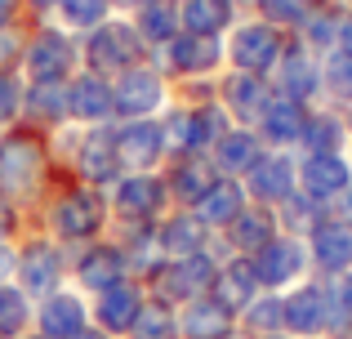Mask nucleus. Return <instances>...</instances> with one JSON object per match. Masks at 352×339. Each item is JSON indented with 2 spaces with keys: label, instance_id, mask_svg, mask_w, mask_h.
I'll use <instances>...</instances> for the list:
<instances>
[{
  "label": "nucleus",
  "instance_id": "nucleus-24",
  "mask_svg": "<svg viewBox=\"0 0 352 339\" xmlns=\"http://www.w3.org/2000/svg\"><path fill=\"white\" fill-rule=\"evenodd\" d=\"M308 112H312L308 103L272 94L267 107H263V116H258V125H254V134L263 139V148H272V152H299V139H303V130H308Z\"/></svg>",
  "mask_w": 352,
  "mask_h": 339
},
{
  "label": "nucleus",
  "instance_id": "nucleus-52",
  "mask_svg": "<svg viewBox=\"0 0 352 339\" xmlns=\"http://www.w3.org/2000/svg\"><path fill=\"white\" fill-rule=\"evenodd\" d=\"M330 215H335V219H344V223H352V188H348L339 201H330Z\"/></svg>",
  "mask_w": 352,
  "mask_h": 339
},
{
  "label": "nucleus",
  "instance_id": "nucleus-61",
  "mask_svg": "<svg viewBox=\"0 0 352 339\" xmlns=\"http://www.w3.org/2000/svg\"><path fill=\"white\" fill-rule=\"evenodd\" d=\"M321 339H326V335H321Z\"/></svg>",
  "mask_w": 352,
  "mask_h": 339
},
{
  "label": "nucleus",
  "instance_id": "nucleus-27",
  "mask_svg": "<svg viewBox=\"0 0 352 339\" xmlns=\"http://www.w3.org/2000/svg\"><path fill=\"white\" fill-rule=\"evenodd\" d=\"M67 112H72V125H107V121H116L112 80L80 67L76 76L67 80Z\"/></svg>",
  "mask_w": 352,
  "mask_h": 339
},
{
  "label": "nucleus",
  "instance_id": "nucleus-48",
  "mask_svg": "<svg viewBox=\"0 0 352 339\" xmlns=\"http://www.w3.org/2000/svg\"><path fill=\"white\" fill-rule=\"evenodd\" d=\"M18 277V241H0V286H14Z\"/></svg>",
  "mask_w": 352,
  "mask_h": 339
},
{
  "label": "nucleus",
  "instance_id": "nucleus-41",
  "mask_svg": "<svg viewBox=\"0 0 352 339\" xmlns=\"http://www.w3.org/2000/svg\"><path fill=\"white\" fill-rule=\"evenodd\" d=\"M112 14H116L112 0H63L54 23H63L72 36H85V32H94V27H103Z\"/></svg>",
  "mask_w": 352,
  "mask_h": 339
},
{
  "label": "nucleus",
  "instance_id": "nucleus-9",
  "mask_svg": "<svg viewBox=\"0 0 352 339\" xmlns=\"http://www.w3.org/2000/svg\"><path fill=\"white\" fill-rule=\"evenodd\" d=\"M285 45H290V32L263 23V18L245 14L232 32L223 36V50H228V67L232 72H250V76H272V67L281 63Z\"/></svg>",
  "mask_w": 352,
  "mask_h": 339
},
{
  "label": "nucleus",
  "instance_id": "nucleus-29",
  "mask_svg": "<svg viewBox=\"0 0 352 339\" xmlns=\"http://www.w3.org/2000/svg\"><path fill=\"white\" fill-rule=\"evenodd\" d=\"M18 125H32L41 134H58L72 125L67 112V85H36L27 80V94H23V121Z\"/></svg>",
  "mask_w": 352,
  "mask_h": 339
},
{
  "label": "nucleus",
  "instance_id": "nucleus-30",
  "mask_svg": "<svg viewBox=\"0 0 352 339\" xmlns=\"http://www.w3.org/2000/svg\"><path fill=\"white\" fill-rule=\"evenodd\" d=\"M258 290H263V286H258V277H254V263L241 259V254H228V259L219 263V272H214L210 299H219L228 313H236V317H241L250 304H254Z\"/></svg>",
  "mask_w": 352,
  "mask_h": 339
},
{
  "label": "nucleus",
  "instance_id": "nucleus-51",
  "mask_svg": "<svg viewBox=\"0 0 352 339\" xmlns=\"http://www.w3.org/2000/svg\"><path fill=\"white\" fill-rule=\"evenodd\" d=\"M335 50L352 54V5H344V14H339V45H335Z\"/></svg>",
  "mask_w": 352,
  "mask_h": 339
},
{
  "label": "nucleus",
  "instance_id": "nucleus-31",
  "mask_svg": "<svg viewBox=\"0 0 352 339\" xmlns=\"http://www.w3.org/2000/svg\"><path fill=\"white\" fill-rule=\"evenodd\" d=\"M107 237H116L120 250H125V263H129V277L147 281L156 268L165 263V250H161V237H156V223H120V228H107Z\"/></svg>",
  "mask_w": 352,
  "mask_h": 339
},
{
  "label": "nucleus",
  "instance_id": "nucleus-3",
  "mask_svg": "<svg viewBox=\"0 0 352 339\" xmlns=\"http://www.w3.org/2000/svg\"><path fill=\"white\" fill-rule=\"evenodd\" d=\"M170 157H210L219 139L232 130V116L219 98H170L161 112Z\"/></svg>",
  "mask_w": 352,
  "mask_h": 339
},
{
  "label": "nucleus",
  "instance_id": "nucleus-28",
  "mask_svg": "<svg viewBox=\"0 0 352 339\" xmlns=\"http://www.w3.org/2000/svg\"><path fill=\"white\" fill-rule=\"evenodd\" d=\"M165 259H192V254H206L214 245V232L206 228V219L197 210H165V219L156 223Z\"/></svg>",
  "mask_w": 352,
  "mask_h": 339
},
{
  "label": "nucleus",
  "instance_id": "nucleus-20",
  "mask_svg": "<svg viewBox=\"0 0 352 339\" xmlns=\"http://www.w3.org/2000/svg\"><path fill=\"white\" fill-rule=\"evenodd\" d=\"M276 232H281V223H276V210H272V206H254V201H250V206L241 210L232 223H228L223 232L214 237V250L223 254V259H228V254L250 259V254H258Z\"/></svg>",
  "mask_w": 352,
  "mask_h": 339
},
{
  "label": "nucleus",
  "instance_id": "nucleus-19",
  "mask_svg": "<svg viewBox=\"0 0 352 339\" xmlns=\"http://www.w3.org/2000/svg\"><path fill=\"white\" fill-rule=\"evenodd\" d=\"M245 192L254 206H281V201H290L294 192H299V152H263V161H258L254 170L245 174Z\"/></svg>",
  "mask_w": 352,
  "mask_h": 339
},
{
  "label": "nucleus",
  "instance_id": "nucleus-45",
  "mask_svg": "<svg viewBox=\"0 0 352 339\" xmlns=\"http://www.w3.org/2000/svg\"><path fill=\"white\" fill-rule=\"evenodd\" d=\"M36 18L0 27V72H23V54H27V36H32Z\"/></svg>",
  "mask_w": 352,
  "mask_h": 339
},
{
  "label": "nucleus",
  "instance_id": "nucleus-18",
  "mask_svg": "<svg viewBox=\"0 0 352 339\" xmlns=\"http://www.w3.org/2000/svg\"><path fill=\"white\" fill-rule=\"evenodd\" d=\"M143 304H147V286L138 277H125V281H116L112 290H103V295L89 299V322H94L103 335L125 339L129 331H134Z\"/></svg>",
  "mask_w": 352,
  "mask_h": 339
},
{
  "label": "nucleus",
  "instance_id": "nucleus-59",
  "mask_svg": "<svg viewBox=\"0 0 352 339\" xmlns=\"http://www.w3.org/2000/svg\"><path fill=\"white\" fill-rule=\"evenodd\" d=\"M348 161H352V152H348Z\"/></svg>",
  "mask_w": 352,
  "mask_h": 339
},
{
  "label": "nucleus",
  "instance_id": "nucleus-33",
  "mask_svg": "<svg viewBox=\"0 0 352 339\" xmlns=\"http://www.w3.org/2000/svg\"><path fill=\"white\" fill-rule=\"evenodd\" d=\"M183 9V32L192 36H214V41H223L228 32L241 23V0H179Z\"/></svg>",
  "mask_w": 352,
  "mask_h": 339
},
{
  "label": "nucleus",
  "instance_id": "nucleus-6",
  "mask_svg": "<svg viewBox=\"0 0 352 339\" xmlns=\"http://www.w3.org/2000/svg\"><path fill=\"white\" fill-rule=\"evenodd\" d=\"M18 290H27V295L41 304L45 295H54V290L72 286V250L63 241H54L50 232H27L23 241H18V277H14Z\"/></svg>",
  "mask_w": 352,
  "mask_h": 339
},
{
  "label": "nucleus",
  "instance_id": "nucleus-4",
  "mask_svg": "<svg viewBox=\"0 0 352 339\" xmlns=\"http://www.w3.org/2000/svg\"><path fill=\"white\" fill-rule=\"evenodd\" d=\"M76 72H80V36H72L54 18L32 23L27 54H23V76L36 80V85H67Z\"/></svg>",
  "mask_w": 352,
  "mask_h": 339
},
{
  "label": "nucleus",
  "instance_id": "nucleus-39",
  "mask_svg": "<svg viewBox=\"0 0 352 339\" xmlns=\"http://www.w3.org/2000/svg\"><path fill=\"white\" fill-rule=\"evenodd\" d=\"M236 326L245 331L250 339H263V335H281L285 331V304L276 290H258L254 304L236 317Z\"/></svg>",
  "mask_w": 352,
  "mask_h": 339
},
{
  "label": "nucleus",
  "instance_id": "nucleus-53",
  "mask_svg": "<svg viewBox=\"0 0 352 339\" xmlns=\"http://www.w3.org/2000/svg\"><path fill=\"white\" fill-rule=\"evenodd\" d=\"M138 5H143V0H112V9H116V14H125V18H129V14H134V9H138Z\"/></svg>",
  "mask_w": 352,
  "mask_h": 339
},
{
  "label": "nucleus",
  "instance_id": "nucleus-22",
  "mask_svg": "<svg viewBox=\"0 0 352 339\" xmlns=\"http://www.w3.org/2000/svg\"><path fill=\"white\" fill-rule=\"evenodd\" d=\"M267 98H272V80L267 76H250V72H232V67L219 76V103L232 116V125L254 130L263 107H267Z\"/></svg>",
  "mask_w": 352,
  "mask_h": 339
},
{
  "label": "nucleus",
  "instance_id": "nucleus-55",
  "mask_svg": "<svg viewBox=\"0 0 352 339\" xmlns=\"http://www.w3.org/2000/svg\"><path fill=\"white\" fill-rule=\"evenodd\" d=\"M344 121H348V134H352V103L344 107Z\"/></svg>",
  "mask_w": 352,
  "mask_h": 339
},
{
  "label": "nucleus",
  "instance_id": "nucleus-37",
  "mask_svg": "<svg viewBox=\"0 0 352 339\" xmlns=\"http://www.w3.org/2000/svg\"><path fill=\"white\" fill-rule=\"evenodd\" d=\"M245 206H250V192H245V183H241V179H223V174H219V183L206 192V197H201L197 215L206 219V228L219 237V232H223V228L232 223V219H236Z\"/></svg>",
  "mask_w": 352,
  "mask_h": 339
},
{
  "label": "nucleus",
  "instance_id": "nucleus-49",
  "mask_svg": "<svg viewBox=\"0 0 352 339\" xmlns=\"http://www.w3.org/2000/svg\"><path fill=\"white\" fill-rule=\"evenodd\" d=\"M23 5H27V18H36V23H41V18H54V14H58L63 0H23Z\"/></svg>",
  "mask_w": 352,
  "mask_h": 339
},
{
  "label": "nucleus",
  "instance_id": "nucleus-40",
  "mask_svg": "<svg viewBox=\"0 0 352 339\" xmlns=\"http://www.w3.org/2000/svg\"><path fill=\"white\" fill-rule=\"evenodd\" d=\"M36 326V299L18 286H0V339H18Z\"/></svg>",
  "mask_w": 352,
  "mask_h": 339
},
{
  "label": "nucleus",
  "instance_id": "nucleus-38",
  "mask_svg": "<svg viewBox=\"0 0 352 339\" xmlns=\"http://www.w3.org/2000/svg\"><path fill=\"white\" fill-rule=\"evenodd\" d=\"M321 103L339 107V112L352 103V54L348 50L321 54Z\"/></svg>",
  "mask_w": 352,
  "mask_h": 339
},
{
  "label": "nucleus",
  "instance_id": "nucleus-5",
  "mask_svg": "<svg viewBox=\"0 0 352 339\" xmlns=\"http://www.w3.org/2000/svg\"><path fill=\"white\" fill-rule=\"evenodd\" d=\"M147 58H152V50L143 45V36L134 32V23H129L125 14H112L103 27L80 36V67L98 72V76H107V80H116L120 72L138 67V63H147Z\"/></svg>",
  "mask_w": 352,
  "mask_h": 339
},
{
  "label": "nucleus",
  "instance_id": "nucleus-44",
  "mask_svg": "<svg viewBox=\"0 0 352 339\" xmlns=\"http://www.w3.org/2000/svg\"><path fill=\"white\" fill-rule=\"evenodd\" d=\"M245 9L254 18H263V23H272V27H281V32H299V23L308 18V9H312V0H245Z\"/></svg>",
  "mask_w": 352,
  "mask_h": 339
},
{
  "label": "nucleus",
  "instance_id": "nucleus-26",
  "mask_svg": "<svg viewBox=\"0 0 352 339\" xmlns=\"http://www.w3.org/2000/svg\"><path fill=\"white\" fill-rule=\"evenodd\" d=\"M285 304V335L294 339H321L326 335V281L308 277L281 295Z\"/></svg>",
  "mask_w": 352,
  "mask_h": 339
},
{
  "label": "nucleus",
  "instance_id": "nucleus-36",
  "mask_svg": "<svg viewBox=\"0 0 352 339\" xmlns=\"http://www.w3.org/2000/svg\"><path fill=\"white\" fill-rule=\"evenodd\" d=\"M348 143H352V134H348L344 112L317 103L308 112V130H303V139H299V157H308V152H344Z\"/></svg>",
  "mask_w": 352,
  "mask_h": 339
},
{
  "label": "nucleus",
  "instance_id": "nucleus-12",
  "mask_svg": "<svg viewBox=\"0 0 352 339\" xmlns=\"http://www.w3.org/2000/svg\"><path fill=\"white\" fill-rule=\"evenodd\" d=\"M250 263H254L258 286L276 290V295H285L290 286H299V281L312 277L308 245H303V237H290V232H276L258 254H250Z\"/></svg>",
  "mask_w": 352,
  "mask_h": 339
},
{
  "label": "nucleus",
  "instance_id": "nucleus-46",
  "mask_svg": "<svg viewBox=\"0 0 352 339\" xmlns=\"http://www.w3.org/2000/svg\"><path fill=\"white\" fill-rule=\"evenodd\" d=\"M23 94H27L23 72H0V130L23 121Z\"/></svg>",
  "mask_w": 352,
  "mask_h": 339
},
{
  "label": "nucleus",
  "instance_id": "nucleus-16",
  "mask_svg": "<svg viewBox=\"0 0 352 339\" xmlns=\"http://www.w3.org/2000/svg\"><path fill=\"white\" fill-rule=\"evenodd\" d=\"M267 80H272V94H285V98H294V103L317 107L321 103V54H312L299 36H290L281 63L272 67Z\"/></svg>",
  "mask_w": 352,
  "mask_h": 339
},
{
  "label": "nucleus",
  "instance_id": "nucleus-8",
  "mask_svg": "<svg viewBox=\"0 0 352 339\" xmlns=\"http://www.w3.org/2000/svg\"><path fill=\"white\" fill-rule=\"evenodd\" d=\"M152 63L161 67V76L170 80V85H183V80H214V76L228 72V50L214 36L179 32L170 45L152 50Z\"/></svg>",
  "mask_w": 352,
  "mask_h": 339
},
{
  "label": "nucleus",
  "instance_id": "nucleus-32",
  "mask_svg": "<svg viewBox=\"0 0 352 339\" xmlns=\"http://www.w3.org/2000/svg\"><path fill=\"white\" fill-rule=\"evenodd\" d=\"M263 139H258L254 130H245V125H232V130L223 134V139L210 148V161H214V170L223 174V179H245L250 170L263 161Z\"/></svg>",
  "mask_w": 352,
  "mask_h": 339
},
{
  "label": "nucleus",
  "instance_id": "nucleus-54",
  "mask_svg": "<svg viewBox=\"0 0 352 339\" xmlns=\"http://www.w3.org/2000/svg\"><path fill=\"white\" fill-rule=\"evenodd\" d=\"M72 339H112V335H103L98 326H85V331H80V335H72Z\"/></svg>",
  "mask_w": 352,
  "mask_h": 339
},
{
  "label": "nucleus",
  "instance_id": "nucleus-42",
  "mask_svg": "<svg viewBox=\"0 0 352 339\" xmlns=\"http://www.w3.org/2000/svg\"><path fill=\"white\" fill-rule=\"evenodd\" d=\"M326 215H330V206L312 201L308 192H294L290 201H281V206H276V223H281V232H290V237H308L312 223H317V219H326Z\"/></svg>",
  "mask_w": 352,
  "mask_h": 339
},
{
  "label": "nucleus",
  "instance_id": "nucleus-17",
  "mask_svg": "<svg viewBox=\"0 0 352 339\" xmlns=\"http://www.w3.org/2000/svg\"><path fill=\"white\" fill-rule=\"evenodd\" d=\"M303 245H308V259H312V277L330 281L352 272V223H344V219L335 215L317 219L312 232L303 237Z\"/></svg>",
  "mask_w": 352,
  "mask_h": 339
},
{
  "label": "nucleus",
  "instance_id": "nucleus-50",
  "mask_svg": "<svg viewBox=\"0 0 352 339\" xmlns=\"http://www.w3.org/2000/svg\"><path fill=\"white\" fill-rule=\"evenodd\" d=\"M23 18H27V5H23V0H0V27L23 23Z\"/></svg>",
  "mask_w": 352,
  "mask_h": 339
},
{
  "label": "nucleus",
  "instance_id": "nucleus-10",
  "mask_svg": "<svg viewBox=\"0 0 352 339\" xmlns=\"http://www.w3.org/2000/svg\"><path fill=\"white\" fill-rule=\"evenodd\" d=\"M107 210H112V228L120 223H161L170 206L161 170L156 174H120L107 188Z\"/></svg>",
  "mask_w": 352,
  "mask_h": 339
},
{
  "label": "nucleus",
  "instance_id": "nucleus-13",
  "mask_svg": "<svg viewBox=\"0 0 352 339\" xmlns=\"http://www.w3.org/2000/svg\"><path fill=\"white\" fill-rule=\"evenodd\" d=\"M170 161V143H165L161 116L147 121H116V166L120 174H156Z\"/></svg>",
  "mask_w": 352,
  "mask_h": 339
},
{
  "label": "nucleus",
  "instance_id": "nucleus-34",
  "mask_svg": "<svg viewBox=\"0 0 352 339\" xmlns=\"http://www.w3.org/2000/svg\"><path fill=\"white\" fill-rule=\"evenodd\" d=\"M236 331V313H228L219 299L201 295L179 308V335L183 339H228Z\"/></svg>",
  "mask_w": 352,
  "mask_h": 339
},
{
  "label": "nucleus",
  "instance_id": "nucleus-23",
  "mask_svg": "<svg viewBox=\"0 0 352 339\" xmlns=\"http://www.w3.org/2000/svg\"><path fill=\"white\" fill-rule=\"evenodd\" d=\"M85 326H94L89 322V299L80 295L76 286H63V290H54V295H45L41 304H36L32 331H41L45 339H72V335L85 331Z\"/></svg>",
  "mask_w": 352,
  "mask_h": 339
},
{
  "label": "nucleus",
  "instance_id": "nucleus-15",
  "mask_svg": "<svg viewBox=\"0 0 352 339\" xmlns=\"http://www.w3.org/2000/svg\"><path fill=\"white\" fill-rule=\"evenodd\" d=\"M72 174L89 188H112L120 179V166H116V121L107 125H80V139H76V152H72Z\"/></svg>",
  "mask_w": 352,
  "mask_h": 339
},
{
  "label": "nucleus",
  "instance_id": "nucleus-2",
  "mask_svg": "<svg viewBox=\"0 0 352 339\" xmlns=\"http://www.w3.org/2000/svg\"><path fill=\"white\" fill-rule=\"evenodd\" d=\"M107 228H112L107 192L80 183L76 174L67 170L54 183L50 201H45V210H41V232H50L54 241H63L67 250H80V245L107 237Z\"/></svg>",
  "mask_w": 352,
  "mask_h": 339
},
{
  "label": "nucleus",
  "instance_id": "nucleus-21",
  "mask_svg": "<svg viewBox=\"0 0 352 339\" xmlns=\"http://www.w3.org/2000/svg\"><path fill=\"white\" fill-rule=\"evenodd\" d=\"M352 188V161L348 152H308L299 157V192H308L312 201L330 206Z\"/></svg>",
  "mask_w": 352,
  "mask_h": 339
},
{
  "label": "nucleus",
  "instance_id": "nucleus-58",
  "mask_svg": "<svg viewBox=\"0 0 352 339\" xmlns=\"http://www.w3.org/2000/svg\"><path fill=\"white\" fill-rule=\"evenodd\" d=\"M263 339H294V335H285V331H281V335H263Z\"/></svg>",
  "mask_w": 352,
  "mask_h": 339
},
{
  "label": "nucleus",
  "instance_id": "nucleus-60",
  "mask_svg": "<svg viewBox=\"0 0 352 339\" xmlns=\"http://www.w3.org/2000/svg\"><path fill=\"white\" fill-rule=\"evenodd\" d=\"M241 5H245V0H241Z\"/></svg>",
  "mask_w": 352,
  "mask_h": 339
},
{
  "label": "nucleus",
  "instance_id": "nucleus-57",
  "mask_svg": "<svg viewBox=\"0 0 352 339\" xmlns=\"http://www.w3.org/2000/svg\"><path fill=\"white\" fill-rule=\"evenodd\" d=\"M228 339H250V335H245V331H241V326H236V331H232V335H228Z\"/></svg>",
  "mask_w": 352,
  "mask_h": 339
},
{
  "label": "nucleus",
  "instance_id": "nucleus-43",
  "mask_svg": "<svg viewBox=\"0 0 352 339\" xmlns=\"http://www.w3.org/2000/svg\"><path fill=\"white\" fill-rule=\"evenodd\" d=\"M125 339H183L179 335V308H165V304H156V299H147L138 322H134V331Z\"/></svg>",
  "mask_w": 352,
  "mask_h": 339
},
{
  "label": "nucleus",
  "instance_id": "nucleus-14",
  "mask_svg": "<svg viewBox=\"0 0 352 339\" xmlns=\"http://www.w3.org/2000/svg\"><path fill=\"white\" fill-rule=\"evenodd\" d=\"M125 277H129V263H125V250H120L116 237H98V241L72 250V286L85 299L112 290L116 281H125Z\"/></svg>",
  "mask_w": 352,
  "mask_h": 339
},
{
  "label": "nucleus",
  "instance_id": "nucleus-56",
  "mask_svg": "<svg viewBox=\"0 0 352 339\" xmlns=\"http://www.w3.org/2000/svg\"><path fill=\"white\" fill-rule=\"evenodd\" d=\"M18 339H45L41 331H27V335H18Z\"/></svg>",
  "mask_w": 352,
  "mask_h": 339
},
{
  "label": "nucleus",
  "instance_id": "nucleus-25",
  "mask_svg": "<svg viewBox=\"0 0 352 339\" xmlns=\"http://www.w3.org/2000/svg\"><path fill=\"white\" fill-rule=\"evenodd\" d=\"M161 179H165V192H170L174 210H197L201 197L219 183V170L210 157H170Z\"/></svg>",
  "mask_w": 352,
  "mask_h": 339
},
{
  "label": "nucleus",
  "instance_id": "nucleus-11",
  "mask_svg": "<svg viewBox=\"0 0 352 339\" xmlns=\"http://www.w3.org/2000/svg\"><path fill=\"white\" fill-rule=\"evenodd\" d=\"M170 103V80L161 76L152 58L138 63V67L120 72L112 80V112L116 121H147V116H161Z\"/></svg>",
  "mask_w": 352,
  "mask_h": 339
},
{
  "label": "nucleus",
  "instance_id": "nucleus-47",
  "mask_svg": "<svg viewBox=\"0 0 352 339\" xmlns=\"http://www.w3.org/2000/svg\"><path fill=\"white\" fill-rule=\"evenodd\" d=\"M27 232H32V228H27V219L18 215L5 197H0V241H23Z\"/></svg>",
  "mask_w": 352,
  "mask_h": 339
},
{
  "label": "nucleus",
  "instance_id": "nucleus-35",
  "mask_svg": "<svg viewBox=\"0 0 352 339\" xmlns=\"http://www.w3.org/2000/svg\"><path fill=\"white\" fill-rule=\"evenodd\" d=\"M129 23L143 36L147 50H161V45H170L174 36L183 32V9H179V0H143V5L129 14Z\"/></svg>",
  "mask_w": 352,
  "mask_h": 339
},
{
  "label": "nucleus",
  "instance_id": "nucleus-7",
  "mask_svg": "<svg viewBox=\"0 0 352 339\" xmlns=\"http://www.w3.org/2000/svg\"><path fill=\"white\" fill-rule=\"evenodd\" d=\"M219 263H223V254H219L214 245H210L206 254H192V259H165L161 268L143 281V286H147V299H156V304H165V308L192 304V299L210 295Z\"/></svg>",
  "mask_w": 352,
  "mask_h": 339
},
{
  "label": "nucleus",
  "instance_id": "nucleus-1",
  "mask_svg": "<svg viewBox=\"0 0 352 339\" xmlns=\"http://www.w3.org/2000/svg\"><path fill=\"white\" fill-rule=\"evenodd\" d=\"M63 174L67 166H58L50 134L32 130V125L0 130V197L27 219L32 232H41V210Z\"/></svg>",
  "mask_w": 352,
  "mask_h": 339
}]
</instances>
